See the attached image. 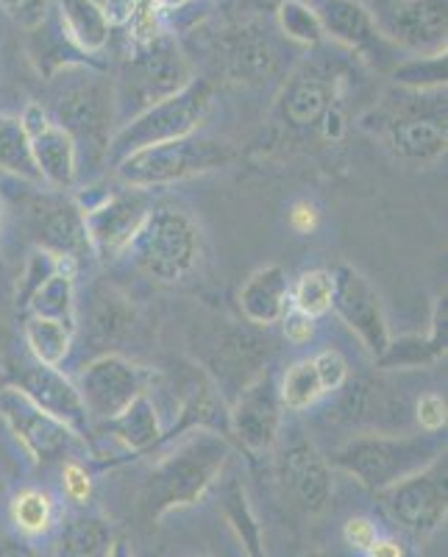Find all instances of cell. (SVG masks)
Returning a JSON list of instances; mask_svg holds the SVG:
<instances>
[{
	"instance_id": "6da1fadb",
	"label": "cell",
	"mask_w": 448,
	"mask_h": 557,
	"mask_svg": "<svg viewBox=\"0 0 448 557\" xmlns=\"http://www.w3.org/2000/svg\"><path fill=\"white\" fill-rule=\"evenodd\" d=\"M51 121L70 134L78 151V171L107 165V151L117 121L114 82L101 70L84 64H62L51 76L48 107L39 103Z\"/></svg>"
},
{
	"instance_id": "7a4b0ae2",
	"label": "cell",
	"mask_w": 448,
	"mask_h": 557,
	"mask_svg": "<svg viewBox=\"0 0 448 557\" xmlns=\"http://www.w3.org/2000/svg\"><path fill=\"white\" fill-rule=\"evenodd\" d=\"M228 457L232 446L223 432L192 430L153 466L139 494V510L148 521H159L173 510L198 505L223 474Z\"/></svg>"
},
{
	"instance_id": "3957f363",
	"label": "cell",
	"mask_w": 448,
	"mask_h": 557,
	"mask_svg": "<svg viewBox=\"0 0 448 557\" xmlns=\"http://www.w3.org/2000/svg\"><path fill=\"white\" fill-rule=\"evenodd\" d=\"M360 123L382 134L398 159L412 165H432L446 157L448 148L446 87L393 89Z\"/></svg>"
},
{
	"instance_id": "277c9868",
	"label": "cell",
	"mask_w": 448,
	"mask_h": 557,
	"mask_svg": "<svg viewBox=\"0 0 448 557\" xmlns=\"http://www.w3.org/2000/svg\"><path fill=\"white\" fill-rule=\"evenodd\" d=\"M446 455V437L440 432H362L328 457V466L346 471L373 494H382L405 476L426 469L430 462Z\"/></svg>"
},
{
	"instance_id": "5b68a950",
	"label": "cell",
	"mask_w": 448,
	"mask_h": 557,
	"mask_svg": "<svg viewBox=\"0 0 448 557\" xmlns=\"http://www.w3.org/2000/svg\"><path fill=\"white\" fill-rule=\"evenodd\" d=\"M234 157L237 153L226 139L190 134V137L171 139V143H159V146L128 153L114 165V173L126 187L153 190V187H167V184L184 182V178L223 171L232 165Z\"/></svg>"
},
{
	"instance_id": "8992f818",
	"label": "cell",
	"mask_w": 448,
	"mask_h": 557,
	"mask_svg": "<svg viewBox=\"0 0 448 557\" xmlns=\"http://www.w3.org/2000/svg\"><path fill=\"white\" fill-rule=\"evenodd\" d=\"M126 257H132L146 276L162 285H178L196 271L201 257V232L184 209L151 207Z\"/></svg>"
},
{
	"instance_id": "52a82bcc",
	"label": "cell",
	"mask_w": 448,
	"mask_h": 557,
	"mask_svg": "<svg viewBox=\"0 0 448 557\" xmlns=\"http://www.w3.org/2000/svg\"><path fill=\"white\" fill-rule=\"evenodd\" d=\"M212 84L203 78H192L176 96L164 98L153 107L142 109L134 114L132 121L121 123V128L112 134L107 151V165H117L123 157L139 151V148L159 146V143H171V139L190 137L207 121L209 109H212Z\"/></svg>"
},
{
	"instance_id": "ba28073f",
	"label": "cell",
	"mask_w": 448,
	"mask_h": 557,
	"mask_svg": "<svg viewBox=\"0 0 448 557\" xmlns=\"http://www.w3.org/2000/svg\"><path fill=\"white\" fill-rule=\"evenodd\" d=\"M192 82V67L171 34H162L153 42L132 48L121 87H114L117 98V117L121 109L132 107V117L164 98L176 96Z\"/></svg>"
},
{
	"instance_id": "9c48e42d",
	"label": "cell",
	"mask_w": 448,
	"mask_h": 557,
	"mask_svg": "<svg viewBox=\"0 0 448 557\" xmlns=\"http://www.w3.org/2000/svg\"><path fill=\"white\" fill-rule=\"evenodd\" d=\"M273 343L265 335L248 326H221L212 332L203 351V368L209 382L221 393V399L232 405L248 382L257 380L265 368H271Z\"/></svg>"
},
{
	"instance_id": "30bf717a",
	"label": "cell",
	"mask_w": 448,
	"mask_h": 557,
	"mask_svg": "<svg viewBox=\"0 0 448 557\" xmlns=\"http://www.w3.org/2000/svg\"><path fill=\"white\" fill-rule=\"evenodd\" d=\"M0 421L17 437L20 449L26 451L37 466H48V462L70 455L76 446H87L84 437H78L51 412L34 405L26 393L14 385L0 387Z\"/></svg>"
},
{
	"instance_id": "8fae6325",
	"label": "cell",
	"mask_w": 448,
	"mask_h": 557,
	"mask_svg": "<svg viewBox=\"0 0 448 557\" xmlns=\"http://www.w3.org/2000/svg\"><path fill=\"white\" fill-rule=\"evenodd\" d=\"M151 380L153 374L148 368L137 366L117 351H109L82 368L76 387L89 421H109L126 410L137 396L148 393Z\"/></svg>"
},
{
	"instance_id": "7c38bea8",
	"label": "cell",
	"mask_w": 448,
	"mask_h": 557,
	"mask_svg": "<svg viewBox=\"0 0 448 557\" xmlns=\"http://www.w3.org/2000/svg\"><path fill=\"white\" fill-rule=\"evenodd\" d=\"M448 466L446 455L437 457L430 462L426 469L415 471V474L405 476L401 482L390 485L382 491L387 513L405 527L407 532L423 539L440 530L446 521V507H448Z\"/></svg>"
},
{
	"instance_id": "4fadbf2b",
	"label": "cell",
	"mask_w": 448,
	"mask_h": 557,
	"mask_svg": "<svg viewBox=\"0 0 448 557\" xmlns=\"http://www.w3.org/2000/svg\"><path fill=\"white\" fill-rule=\"evenodd\" d=\"M28 232L42 251L57 257H67L78 268L96 257L89 246L87 226H84V209L76 198L59 193H34L26 207Z\"/></svg>"
},
{
	"instance_id": "5bb4252c",
	"label": "cell",
	"mask_w": 448,
	"mask_h": 557,
	"mask_svg": "<svg viewBox=\"0 0 448 557\" xmlns=\"http://www.w3.org/2000/svg\"><path fill=\"white\" fill-rule=\"evenodd\" d=\"M332 285H335L332 310L337 312V318L346 323L353 335L360 337L368 355L373 360H379L393 337L390 326H387L385 305H382V296L376 293V287L371 285V278L353 265L343 262L332 271Z\"/></svg>"
},
{
	"instance_id": "9a60e30c",
	"label": "cell",
	"mask_w": 448,
	"mask_h": 557,
	"mask_svg": "<svg viewBox=\"0 0 448 557\" xmlns=\"http://www.w3.org/2000/svg\"><path fill=\"white\" fill-rule=\"evenodd\" d=\"M343 73L332 64L307 62L285 82L276 98V117L293 132H310L340 101Z\"/></svg>"
},
{
	"instance_id": "2e32d148",
	"label": "cell",
	"mask_w": 448,
	"mask_h": 557,
	"mask_svg": "<svg viewBox=\"0 0 448 557\" xmlns=\"http://www.w3.org/2000/svg\"><path fill=\"white\" fill-rule=\"evenodd\" d=\"M84 209V226H87L89 246L92 253L103 262H114L126 257L128 246H132L137 228L142 226L148 215V198L142 190H126L107 193L98 203H89Z\"/></svg>"
},
{
	"instance_id": "e0dca14e",
	"label": "cell",
	"mask_w": 448,
	"mask_h": 557,
	"mask_svg": "<svg viewBox=\"0 0 448 557\" xmlns=\"http://www.w3.org/2000/svg\"><path fill=\"white\" fill-rule=\"evenodd\" d=\"M282 399L278 382L271 368H265L253 382H248L228 410V432L248 455H265L276 446L282 432Z\"/></svg>"
},
{
	"instance_id": "ac0fdd59",
	"label": "cell",
	"mask_w": 448,
	"mask_h": 557,
	"mask_svg": "<svg viewBox=\"0 0 448 557\" xmlns=\"http://www.w3.org/2000/svg\"><path fill=\"white\" fill-rule=\"evenodd\" d=\"M335 418L353 430L390 432L405 430L410 424L407 401L398 399V391L382 380H348L340 387Z\"/></svg>"
},
{
	"instance_id": "d6986e66",
	"label": "cell",
	"mask_w": 448,
	"mask_h": 557,
	"mask_svg": "<svg viewBox=\"0 0 448 557\" xmlns=\"http://www.w3.org/2000/svg\"><path fill=\"white\" fill-rule=\"evenodd\" d=\"M278 480L285 482L293 505L301 507L307 516L323 513L332 499L328 462L310 437L293 435L285 449L278 451Z\"/></svg>"
},
{
	"instance_id": "ffe728a7",
	"label": "cell",
	"mask_w": 448,
	"mask_h": 557,
	"mask_svg": "<svg viewBox=\"0 0 448 557\" xmlns=\"http://www.w3.org/2000/svg\"><path fill=\"white\" fill-rule=\"evenodd\" d=\"M20 121H23V128L28 134L34 162H37L45 187H53V190L62 193L70 190L78 178L76 143L70 139L64 128H59L51 121V114L45 112L39 103H28Z\"/></svg>"
},
{
	"instance_id": "44dd1931",
	"label": "cell",
	"mask_w": 448,
	"mask_h": 557,
	"mask_svg": "<svg viewBox=\"0 0 448 557\" xmlns=\"http://www.w3.org/2000/svg\"><path fill=\"white\" fill-rule=\"evenodd\" d=\"M14 387L26 393L34 405L42 407L45 412H51L53 418H59L62 424H67L78 437L87 441L92 421H89L76 382L64 376L62 368H51L32 360L28 366L20 368Z\"/></svg>"
},
{
	"instance_id": "7402d4cb",
	"label": "cell",
	"mask_w": 448,
	"mask_h": 557,
	"mask_svg": "<svg viewBox=\"0 0 448 557\" xmlns=\"http://www.w3.org/2000/svg\"><path fill=\"white\" fill-rule=\"evenodd\" d=\"M382 34L418 57L443 53L448 37V0H398Z\"/></svg>"
},
{
	"instance_id": "603a6c76",
	"label": "cell",
	"mask_w": 448,
	"mask_h": 557,
	"mask_svg": "<svg viewBox=\"0 0 448 557\" xmlns=\"http://www.w3.org/2000/svg\"><path fill=\"white\" fill-rule=\"evenodd\" d=\"M226 70L242 84L262 87L285 70V48L262 23H246L226 34Z\"/></svg>"
},
{
	"instance_id": "cb8c5ba5",
	"label": "cell",
	"mask_w": 448,
	"mask_h": 557,
	"mask_svg": "<svg viewBox=\"0 0 448 557\" xmlns=\"http://www.w3.org/2000/svg\"><path fill=\"white\" fill-rule=\"evenodd\" d=\"M307 3L321 20L323 37L335 39L348 51L373 57L390 48V39L382 34L362 0H307Z\"/></svg>"
},
{
	"instance_id": "d4e9b609",
	"label": "cell",
	"mask_w": 448,
	"mask_h": 557,
	"mask_svg": "<svg viewBox=\"0 0 448 557\" xmlns=\"http://www.w3.org/2000/svg\"><path fill=\"white\" fill-rule=\"evenodd\" d=\"M78 323H84L87 341L92 346L114 348L134 332L137 312L117 287L98 282L87 290V305L78 310Z\"/></svg>"
},
{
	"instance_id": "484cf974",
	"label": "cell",
	"mask_w": 448,
	"mask_h": 557,
	"mask_svg": "<svg viewBox=\"0 0 448 557\" xmlns=\"http://www.w3.org/2000/svg\"><path fill=\"white\" fill-rule=\"evenodd\" d=\"M240 310L253 326H271L290 310V278L282 265H265L251 273L240 290Z\"/></svg>"
},
{
	"instance_id": "4316f807",
	"label": "cell",
	"mask_w": 448,
	"mask_h": 557,
	"mask_svg": "<svg viewBox=\"0 0 448 557\" xmlns=\"http://www.w3.org/2000/svg\"><path fill=\"white\" fill-rule=\"evenodd\" d=\"M101 426L112 441H117L132 455H146V451L164 444L162 418H159V407L151 399V393L137 396L126 410L117 412L109 421H101Z\"/></svg>"
},
{
	"instance_id": "83f0119b",
	"label": "cell",
	"mask_w": 448,
	"mask_h": 557,
	"mask_svg": "<svg viewBox=\"0 0 448 557\" xmlns=\"http://www.w3.org/2000/svg\"><path fill=\"white\" fill-rule=\"evenodd\" d=\"M443 357H446V296L437 301L430 335H407L390 341L385 355L376 362H379V368H387V371H410V368L435 366Z\"/></svg>"
},
{
	"instance_id": "f1b7e54d",
	"label": "cell",
	"mask_w": 448,
	"mask_h": 557,
	"mask_svg": "<svg viewBox=\"0 0 448 557\" xmlns=\"http://www.w3.org/2000/svg\"><path fill=\"white\" fill-rule=\"evenodd\" d=\"M59 28L78 53H101L112 39V20L96 0H59Z\"/></svg>"
},
{
	"instance_id": "f546056e",
	"label": "cell",
	"mask_w": 448,
	"mask_h": 557,
	"mask_svg": "<svg viewBox=\"0 0 448 557\" xmlns=\"http://www.w3.org/2000/svg\"><path fill=\"white\" fill-rule=\"evenodd\" d=\"M76 273L78 265L73 260H64L57 273L45 278L42 285L28 296L23 310L28 315L51 318V321L64 323L67 330H78V301H76Z\"/></svg>"
},
{
	"instance_id": "4dcf8cb0",
	"label": "cell",
	"mask_w": 448,
	"mask_h": 557,
	"mask_svg": "<svg viewBox=\"0 0 448 557\" xmlns=\"http://www.w3.org/2000/svg\"><path fill=\"white\" fill-rule=\"evenodd\" d=\"M114 541V530L96 513H78L62 527L59 557H107Z\"/></svg>"
},
{
	"instance_id": "1f68e13d",
	"label": "cell",
	"mask_w": 448,
	"mask_h": 557,
	"mask_svg": "<svg viewBox=\"0 0 448 557\" xmlns=\"http://www.w3.org/2000/svg\"><path fill=\"white\" fill-rule=\"evenodd\" d=\"M57 502L42 487H23L9 502V521H12L14 532L26 535V539H42V535H48L57 527Z\"/></svg>"
},
{
	"instance_id": "d6a6232c",
	"label": "cell",
	"mask_w": 448,
	"mask_h": 557,
	"mask_svg": "<svg viewBox=\"0 0 448 557\" xmlns=\"http://www.w3.org/2000/svg\"><path fill=\"white\" fill-rule=\"evenodd\" d=\"M0 171L45 187L23 121L12 114H0Z\"/></svg>"
},
{
	"instance_id": "836d02e7",
	"label": "cell",
	"mask_w": 448,
	"mask_h": 557,
	"mask_svg": "<svg viewBox=\"0 0 448 557\" xmlns=\"http://www.w3.org/2000/svg\"><path fill=\"white\" fill-rule=\"evenodd\" d=\"M73 335H76V332L67 330L64 323L51 321V318L28 315L26 323H23V337H26L28 343L32 360L51 368H62V362L67 360L70 346H73Z\"/></svg>"
},
{
	"instance_id": "e575fe53",
	"label": "cell",
	"mask_w": 448,
	"mask_h": 557,
	"mask_svg": "<svg viewBox=\"0 0 448 557\" xmlns=\"http://www.w3.org/2000/svg\"><path fill=\"white\" fill-rule=\"evenodd\" d=\"M321 396H326V393H323L321 380H318L312 357L293 362L285 376H282V382H278V399H282L285 410H310Z\"/></svg>"
},
{
	"instance_id": "d590c367",
	"label": "cell",
	"mask_w": 448,
	"mask_h": 557,
	"mask_svg": "<svg viewBox=\"0 0 448 557\" xmlns=\"http://www.w3.org/2000/svg\"><path fill=\"white\" fill-rule=\"evenodd\" d=\"M273 17H276L278 34L287 42L303 45V48H318L326 39L323 37L321 20H318V14L312 12L307 0H285Z\"/></svg>"
},
{
	"instance_id": "8d00e7d4",
	"label": "cell",
	"mask_w": 448,
	"mask_h": 557,
	"mask_svg": "<svg viewBox=\"0 0 448 557\" xmlns=\"http://www.w3.org/2000/svg\"><path fill=\"white\" fill-rule=\"evenodd\" d=\"M332 271L326 268H310L296 278V285H290V305L293 310L303 312L310 318H321L332 310Z\"/></svg>"
},
{
	"instance_id": "74e56055",
	"label": "cell",
	"mask_w": 448,
	"mask_h": 557,
	"mask_svg": "<svg viewBox=\"0 0 448 557\" xmlns=\"http://www.w3.org/2000/svg\"><path fill=\"white\" fill-rule=\"evenodd\" d=\"M393 84L401 89H443L446 87V51L396 64Z\"/></svg>"
},
{
	"instance_id": "f35d334b",
	"label": "cell",
	"mask_w": 448,
	"mask_h": 557,
	"mask_svg": "<svg viewBox=\"0 0 448 557\" xmlns=\"http://www.w3.org/2000/svg\"><path fill=\"white\" fill-rule=\"evenodd\" d=\"M226 516L232 521L234 532L240 535L242 546H246L248 557H265V546H262V535H259V524L253 519L251 507H248L246 494L237 482H232L226 491Z\"/></svg>"
},
{
	"instance_id": "ab89813d",
	"label": "cell",
	"mask_w": 448,
	"mask_h": 557,
	"mask_svg": "<svg viewBox=\"0 0 448 557\" xmlns=\"http://www.w3.org/2000/svg\"><path fill=\"white\" fill-rule=\"evenodd\" d=\"M162 17L164 9L159 0H128V14L123 23L128 26L132 48H139V45H148L157 37H162Z\"/></svg>"
},
{
	"instance_id": "60d3db41",
	"label": "cell",
	"mask_w": 448,
	"mask_h": 557,
	"mask_svg": "<svg viewBox=\"0 0 448 557\" xmlns=\"http://www.w3.org/2000/svg\"><path fill=\"white\" fill-rule=\"evenodd\" d=\"M62 491L67 496V502H73L76 507H87L96 494V485H92V474L87 471V466H82L78 460H67L62 469Z\"/></svg>"
},
{
	"instance_id": "b9f144b4",
	"label": "cell",
	"mask_w": 448,
	"mask_h": 557,
	"mask_svg": "<svg viewBox=\"0 0 448 557\" xmlns=\"http://www.w3.org/2000/svg\"><path fill=\"white\" fill-rule=\"evenodd\" d=\"M323 393H337L348 382V360L337 348H323L312 357Z\"/></svg>"
},
{
	"instance_id": "7bdbcfd3",
	"label": "cell",
	"mask_w": 448,
	"mask_h": 557,
	"mask_svg": "<svg viewBox=\"0 0 448 557\" xmlns=\"http://www.w3.org/2000/svg\"><path fill=\"white\" fill-rule=\"evenodd\" d=\"M446 399H443L440 393L430 391L418 396L412 421H415L423 432H443L446 430Z\"/></svg>"
},
{
	"instance_id": "ee69618b",
	"label": "cell",
	"mask_w": 448,
	"mask_h": 557,
	"mask_svg": "<svg viewBox=\"0 0 448 557\" xmlns=\"http://www.w3.org/2000/svg\"><path fill=\"white\" fill-rule=\"evenodd\" d=\"M376 539H379V527H376L373 519H368V516H351V519L343 524V541H346L348 549L357 552V555H365V552L376 544Z\"/></svg>"
},
{
	"instance_id": "f6af8a7d",
	"label": "cell",
	"mask_w": 448,
	"mask_h": 557,
	"mask_svg": "<svg viewBox=\"0 0 448 557\" xmlns=\"http://www.w3.org/2000/svg\"><path fill=\"white\" fill-rule=\"evenodd\" d=\"M48 7H51V0H0V9H7L23 28L42 26V20L48 17Z\"/></svg>"
},
{
	"instance_id": "bcb514c9",
	"label": "cell",
	"mask_w": 448,
	"mask_h": 557,
	"mask_svg": "<svg viewBox=\"0 0 448 557\" xmlns=\"http://www.w3.org/2000/svg\"><path fill=\"white\" fill-rule=\"evenodd\" d=\"M282 323H285V337L296 346H303V343H310L312 335H315V318L303 315L298 310H287L282 315Z\"/></svg>"
},
{
	"instance_id": "7dc6e473",
	"label": "cell",
	"mask_w": 448,
	"mask_h": 557,
	"mask_svg": "<svg viewBox=\"0 0 448 557\" xmlns=\"http://www.w3.org/2000/svg\"><path fill=\"white\" fill-rule=\"evenodd\" d=\"M318 207L310 201H296L290 207V226L296 228L298 235H310L318 226Z\"/></svg>"
},
{
	"instance_id": "c3c4849f",
	"label": "cell",
	"mask_w": 448,
	"mask_h": 557,
	"mask_svg": "<svg viewBox=\"0 0 448 557\" xmlns=\"http://www.w3.org/2000/svg\"><path fill=\"white\" fill-rule=\"evenodd\" d=\"M365 557H407V549L396 539H376V544L365 552Z\"/></svg>"
},
{
	"instance_id": "681fc988",
	"label": "cell",
	"mask_w": 448,
	"mask_h": 557,
	"mask_svg": "<svg viewBox=\"0 0 448 557\" xmlns=\"http://www.w3.org/2000/svg\"><path fill=\"white\" fill-rule=\"evenodd\" d=\"M0 557H37L23 541H0Z\"/></svg>"
},
{
	"instance_id": "f907efd6",
	"label": "cell",
	"mask_w": 448,
	"mask_h": 557,
	"mask_svg": "<svg viewBox=\"0 0 448 557\" xmlns=\"http://www.w3.org/2000/svg\"><path fill=\"white\" fill-rule=\"evenodd\" d=\"M242 7L253 14H276V9L285 3V0H240Z\"/></svg>"
},
{
	"instance_id": "816d5d0a",
	"label": "cell",
	"mask_w": 448,
	"mask_h": 557,
	"mask_svg": "<svg viewBox=\"0 0 448 557\" xmlns=\"http://www.w3.org/2000/svg\"><path fill=\"white\" fill-rule=\"evenodd\" d=\"M107 557H134V552H132V546L126 544V541L114 539L112 546H109V555Z\"/></svg>"
},
{
	"instance_id": "f5cc1de1",
	"label": "cell",
	"mask_w": 448,
	"mask_h": 557,
	"mask_svg": "<svg viewBox=\"0 0 448 557\" xmlns=\"http://www.w3.org/2000/svg\"><path fill=\"white\" fill-rule=\"evenodd\" d=\"M159 3H162L164 14H167V12H176V9H182V7H190L192 0H159Z\"/></svg>"
}]
</instances>
